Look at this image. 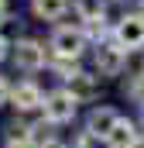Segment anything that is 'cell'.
I'll return each mask as SVG.
<instances>
[{
    "mask_svg": "<svg viewBox=\"0 0 144 148\" xmlns=\"http://www.w3.org/2000/svg\"><path fill=\"white\" fill-rule=\"evenodd\" d=\"M86 41H89V35L75 24H58L55 31H52V38H48V52H52V59H72V62H79V55L86 52Z\"/></svg>",
    "mask_w": 144,
    "mask_h": 148,
    "instance_id": "obj_1",
    "label": "cell"
},
{
    "mask_svg": "<svg viewBox=\"0 0 144 148\" xmlns=\"http://www.w3.org/2000/svg\"><path fill=\"white\" fill-rule=\"evenodd\" d=\"M10 59H14V66H17L21 73H38V69L48 66L52 55L45 52V45H41L38 38H17L14 48H10Z\"/></svg>",
    "mask_w": 144,
    "mask_h": 148,
    "instance_id": "obj_2",
    "label": "cell"
},
{
    "mask_svg": "<svg viewBox=\"0 0 144 148\" xmlns=\"http://www.w3.org/2000/svg\"><path fill=\"white\" fill-rule=\"evenodd\" d=\"M127 48H120L113 38L107 41H96V52H93V62H96V76H120L127 69Z\"/></svg>",
    "mask_w": 144,
    "mask_h": 148,
    "instance_id": "obj_3",
    "label": "cell"
},
{
    "mask_svg": "<svg viewBox=\"0 0 144 148\" xmlns=\"http://www.w3.org/2000/svg\"><path fill=\"white\" fill-rule=\"evenodd\" d=\"M45 117L52 121V124H69L75 121V110H79V100L72 97L69 90L62 86V90H52V93H45Z\"/></svg>",
    "mask_w": 144,
    "mask_h": 148,
    "instance_id": "obj_4",
    "label": "cell"
},
{
    "mask_svg": "<svg viewBox=\"0 0 144 148\" xmlns=\"http://www.w3.org/2000/svg\"><path fill=\"white\" fill-rule=\"evenodd\" d=\"M113 41L127 52H144V10L141 14H124V21L113 28Z\"/></svg>",
    "mask_w": 144,
    "mask_h": 148,
    "instance_id": "obj_5",
    "label": "cell"
},
{
    "mask_svg": "<svg viewBox=\"0 0 144 148\" xmlns=\"http://www.w3.org/2000/svg\"><path fill=\"white\" fill-rule=\"evenodd\" d=\"M10 107L17 114H31L38 107H45V93H41V86L31 83V79H24V83H17L14 90H10Z\"/></svg>",
    "mask_w": 144,
    "mask_h": 148,
    "instance_id": "obj_6",
    "label": "cell"
},
{
    "mask_svg": "<svg viewBox=\"0 0 144 148\" xmlns=\"http://www.w3.org/2000/svg\"><path fill=\"white\" fill-rule=\"evenodd\" d=\"M120 117H124V114H117L113 107H93L89 117H86V131H89L93 138H103V141H107V134L117 127Z\"/></svg>",
    "mask_w": 144,
    "mask_h": 148,
    "instance_id": "obj_7",
    "label": "cell"
},
{
    "mask_svg": "<svg viewBox=\"0 0 144 148\" xmlns=\"http://www.w3.org/2000/svg\"><path fill=\"white\" fill-rule=\"evenodd\" d=\"M65 90H69L79 103H93V100L100 97V76H93V73H75V76L69 79Z\"/></svg>",
    "mask_w": 144,
    "mask_h": 148,
    "instance_id": "obj_8",
    "label": "cell"
},
{
    "mask_svg": "<svg viewBox=\"0 0 144 148\" xmlns=\"http://www.w3.org/2000/svg\"><path fill=\"white\" fill-rule=\"evenodd\" d=\"M141 134H144V131H137V121L120 117V121H117V127L107 134V148H130Z\"/></svg>",
    "mask_w": 144,
    "mask_h": 148,
    "instance_id": "obj_9",
    "label": "cell"
},
{
    "mask_svg": "<svg viewBox=\"0 0 144 148\" xmlns=\"http://www.w3.org/2000/svg\"><path fill=\"white\" fill-rule=\"evenodd\" d=\"M72 0H31V14L38 21H62L69 14Z\"/></svg>",
    "mask_w": 144,
    "mask_h": 148,
    "instance_id": "obj_10",
    "label": "cell"
},
{
    "mask_svg": "<svg viewBox=\"0 0 144 148\" xmlns=\"http://www.w3.org/2000/svg\"><path fill=\"white\" fill-rule=\"evenodd\" d=\"M55 127H58V124H52L48 117H41V121H35V124H31V141H35L38 148H48V145H55V141H58Z\"/></svg>",
    "mask_w": 144,
    "mask_h": 148,
    "instance_id": "obj_11",
    "label": "cell"
},
{
    "mask_svg": "<svg viewBox=\"0 0 144 148\" xmlns=\"http://www.w3.org/2000/svg\"><path fill=\"white\" fill-rule=\"evenodd\" d=\"M124 90H127V97H130V100L144 103V73H134L130 79H127V86H124Z\"/></svg>",
    "mask_w": 144,
    "mask_h": 148,
    "instance_id": "obj_12",
    "label": "cell"
},
{
    "mask_svg": "<svg viewBox=\"0 0 144 148\" xmlns=\"http://www.w3.org/2000/svg\"><path fill=\"white\" fill-rule=\"evenodd\" d=\"M10 90H14V86L0 76V107H3V103H10Z\"/></svg>",
    "mask_w": 144,
    "mask_h": 148,
    "instance_id": "obj_13",
    "label": "cell"
},
{
    "mask_svg": "<svg viewBox=\"0 0 144 148\" xmlns=\"http://www.w3.org/2000/svg\"><path fill=\"white\" fill-rule=\"evenodd\" d=\"M10 48H14V41H7V38L0 35V62H3L7 55H10Z\"/></svg>",
    "mask_w": 144,
    "mask_h": 148,
    "instance_id": "obj_14",
    "label": "cell"
},
{
    "mask_svg": "<svg viewBox=\"0 0 144 148\" xmlns=\"http://www.w3.org/2000/svg\"><path fill=\"white\" fill-rule=\"evenodd\" d=\"M3 148H38L35 141H3Z\"/></svg>",
    "mask_w": 144,
    "mask_h": 148,
    "instance_id": "obj_15",
    "label": "cell"
},
{
    "mask_svg": "<svg viewBox=\"0 0 144 148\" xmlns=\"http://www.w3.org/2000/svg\"><path fill=\"white\" fill-rule=\"evenodd\" d=\"M130 148H144V134H141V138H137V141H134Z\"/></svg>",
    "mask_w": 144,
    "mask_h": 148,
    "instance_id": "obj_16",
    "label": "cell"
},
{
    "mask_svg": "<svg viewBox=\"0 0 144 148\" xmlns=\"http://www.w3.org/2000/svg\"><path fill=\"white\" fill-rule=\"evenodd\" d=\"M137 124L144 127V103H141V114H137Z\"/></svg>",
    "mask_w": 144,
    "mask_h": 148,
    "instance_id": "obj_17",
    "label": "cell"
},
{
    "mask_svg": "<svg viewBox=\"0 0 144 148\" xmlns=\"http://www.w3.org/2000/svg\"><path fill=\"white\" fill-rule=\"evenodd\" d=\"M3 14H7V0H0V17H3Z\"/></svg>",
    "mask_w": 144,
    "mask_h": 148,
    "instance_id": "obj_18",
    "label": "cell"
},
{
    "mask_svg": "<svg viewBox=\"0 0 144 148\" xmlns=\"http://www.w3.org/2000/svg\"><path fill=\"white\" fill-rule=\"evenodd\" d=\"M48 148H69V145H62V141H55V145H48Z\"/></svg>",
    "mask_w": 144,
    "mask_h": 148,
    "instance_id": "obj_19",
    "label": "cell"
},
{
    "mask_svg": "<svg viewBox=\"0 0 144 148\" xmlns=\"http://www.w3.org/2000/svg\"><path fill=\"white\" fill-rule=\"evenodd\" d=\"M134 73H144V59H141V66H137V69H134Z\"/></svg>",
    "mask_w": 144,
    "mask_h": 148,
    "instance_id": "obj_20",
    "label": "cell"
},
{
    "mask_svg": "<svg viewBox=\"0 0 144 148\" xmlns=\"http://www.w3.org/2000/svg\"><path fill=\"white\" fill-rule=\"evenodd\" d=\"M141 3H144V0H141Z\"/></svg>",
    "mask_w": 144,
    "mask_h": 148,
    "instance_id": "obj_21",
    "label": "cell"
}]
</instances>
